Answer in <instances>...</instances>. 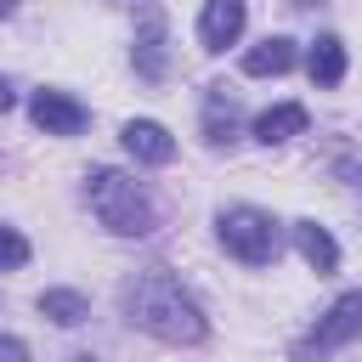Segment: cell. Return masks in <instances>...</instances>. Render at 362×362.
<instances>
[{
  "instance_id": "30bf717a",
  "label": "cell",
  "mask_w": 362,
  "mask_h": 362,
  "mask_svg": "<svg viewBox=\"0 0 362 362\" xmlns=\"http://www.w3.org/2000/svg\"><path fill=\"white\" fill-rule=\"evenodd\" d=\"M288 68H294V40H283V34H266L260 45L243 51V74L249 79H277Z\"/></svg>"
},
{
  "instance_id": "277c9868",
  "label": "cell",
  "mask_w": 362,
  "mask_h": 362,
  "mask_svg": "<svg viewBox=\"0 0 362 362\" xmlns=\"http://www.w3.org/2000/svg\"><path fill=\"white\" fill-rule=\"evenodd\" d=\"M362 334V288H351V294H339L322 317H317V328L294 345V356L300 362H311V356H328V351H339V345H351Z\"/></svg>"
},
{
  "instance_id": "9a60e30c",
  "label": "cell",
  "mask_w": 362,
  "mask_h": 362,
  "mask_svg": "<svg viewBox=\"0 0 362 362\" xmlns=\"http://www.w3.org/2000/svg\"><path fill=\"white\" fill-rule=\"evenodd\" d=\"M23 260H28V238L11 232V226H0V272H11V266H23Z\"/></svg>"
},
{
  "instance_id": "ac0fdd59",
  "label": "cell",
  "mask_w": 362,
  "mask_h": 362,
  "mask_svg": "<svg viewBox=\"0 0 362 362\" xmlns=\"http://www.w3.org/2000/svg\"><path fill=\"white\" fill-rule=\"evenodd\" d=\"M68 362H96V356H90V351H74V356H68Z\"/></svg>"
},
{
  "instance_id": "4fadbf2b",
  "label": "cell",
  "mask_w": 362,
  "mask_h": 362,
  "mask_svg": "<svg viewBox=\"0 0 362 362\" xmlns=\"http://www.w3.org/2000/svg\"><path fill=\"white\" fill-rule=\"evenodd\" d=\"M311 124V113L300 107V102H277V107H266V113H255V141H266V147H277V141H288V136H300Z\"/></svg>"
},
{
  "instance_id": "9c48e42d",
  "label": "cell",
  "mask_w": 362,
  "mask_h": 362,
  "mask_svg": "<svg viewBox=\"0 0 362 362\" xmlns=\"http://www.w3.org/2000/svg\"><path fill=\"white\" fill-rule=\"evenodd\" d=\"M204 141L209 147H232L238 141V102L226 96V85L204 90Z\"/></svg>"
},
{
  "instance_id": "7a4b0ae2",
  "label": "cell",
  "mask_w": 362,
  "mask_h": 362,
  "mask_svg": "<svg viewBox=\"0 0 362 362\" xmlns=\"http://www.w3.org/2000/svg\"><path fill=\"white\" fill-rule=\"evenodd\" d=\"M85 198H90L96 221H102L107 232H119V238H147V232L158 226V209H153L147 187H141L136 175L113 170V164H96V170L85 175Z\"/></svg>"
},
{
  "instance_id": "7c38bea8",
  "label": "cell",
  "mask_w": 362,
  "mask_h": 362,
  "mask_svg": "<svg viewBox=\"0 0 362 362\" xmlns=\"http://www.w3.org/2000/svg\"><path fill=\"white\" fill-rule=\"evenodd\" d=\"M305 74H311V85H339L345 79V40L339 34H317L311 40V51H305Z\"/></svg>"
},
{
  "instance_id": "d6986e66",
  "label": "cell",
  "mask_w": 362,
  "mask_h": 362,
  "mask_svg": "<svg viewBox=\"0 0 362 362\" xmlns=\"http://www.w3.org/2000/svg\"><path fill=\"white\" fill-rule=\"evenodd\" d=\"M11 6H17V0H0V17H6V11H11Z\"/></svg>"
},
{
  "instance_id": "ba28073f",
  "label": "cell",
  "mask_w": 362,
  "mask_h": 362,
  "mask_svg": "<svg viewBox=\"0 0 362 362\" xmlns=\"http://www.w3.org/2000/svg\"><path fill=\"white\" fill-rule=\"evenodd\" d=\"M119 136H124V153H130L136 164H170V158H175V136H170L158 119H130Z\"/></svg>"
},
{
  "instance_id": "8fae6325",
  "label": "cell",
  "mask_w": 362,
  "mask_h": 362,
  "mask_svg": "<svg viewBox=\"0 0 362 362\" xmlns=\"http://www.w3.org/2000/svg\"><path fill=\"white\" fill-rule=\"evenodd\" d=\"M294 249L305 255V266H311L317 277L339 272V243L328 238V226H317V221H294Z\"/></svg>"
},
{
  "instance_id": "3957f363",
  "label": "cell",
  "mask_w": 362,
  "mask_h": 362,
  "mask_svg": "<svg viewBox=\"0 0 362 362\" xmlns=\"http://www.w3.org/2000/svg\"><path fill=\"white\" fill-rule=\"evenodd\" d=\"M215 232H221L226 255H238L243 266H272L277 249H283V226H277L266 209H255V204L221 209V215H215Z\"/></svg>"
},
{
  "instance_id": "6da1fadb",
  "label": "cell",
  "mask_w": 362,
  "mask_h": 362,
  "mask_svg": "<svg viewBox=\"0 0 362 362\" xmlns=\"http://www.w3.org/2000/svg\"><path fill=\"white\" fill-rule=\"evenodd\" d=\"M124 311H130L136 328H147V334L164 339V345H198V339L209 334L198 300L181 288V277H175L170 266H147V272L124 288Z\"/></svg>"
},
{
  "instance_id": "e0dca14e",
  "label": "cell",
  "mask_w": 362,
  "mask_h": 362,
  "mask_svg": "<svg viewBox=\"0 0 362 362\" xmlns=\"http://www.w3.org/2000/svg\"><path fill=\"white\" fill-rule=\"evenodd\" d=\"M11 107H17V90H11V79L0 74V113H11Z\"/></svg>"
},
{
  "instance_id": "5b68a950",
  "label": "cell",
  "mask_w": 362,
  "mask_h": 362,
  "mask_svg": "<svg viewBox=\"0 0 362 362\" xmlns=\"http://www.w3.org/2000/svg\"><path fill=\"white\" fill-rule=\"evenodd\" d=\"M28 119L45 130V136H79L90 124V107L74 102L68 90H34L28 96Z\"/></svg>"
},
{
  "instance_id": "52a82bcc",
  "label": "cell",
  "mask_w": 362,
  "mask_h": 362,
  "mask_svg": "<svg viewBox=\"0 0 362 362\" xmlns=\"http://www.w3.org/2000/svg\"><path fill=\"white\" fill-rule=\"evenodd\" d=\"M136 74L141 79H164L170 74V51H164V11L158 6H147L141 11V34H136Z\"/></svg>"
},
{
  "instance_id": "5bb4252c",
  "label": "cell",
  "mask_w": 362,
  "mask_h": 362,
  "mask_svg": "<svg viewBox=\"0 0 362 362\" xmlns=\"http://www.w3.org/2000/svg\"><path fill=\"white\" fill-rule=\"evenodd\" d=\"M40 317H51L57 328H74V322L90 317V305H85L79 288H45V294H40Z\"/></svg>"
},
{
  "instance_id": "8992f818",
  "label": "cell",
  "mask_w": 362,
  "mask_h": 362,
  "mask_svg": "<svg viewBox=\"0 0 362 362\" xmlns=\"http://www.w3.org/2000/svg\"><path fill=\"white\" fill-rule=\"evenodd\" d=\"M243 23H249L243 0H204V11H198V45L204 51H226L243 34Z\"/></svg>"
},
{
  "instance_id": "2e32d148",
  "label": "cell",
  "mask_w": 362,
  "mask_h": 362,
  "mask_svg": "<svg viewBox=\"0 0 362 362\" xmlns=\"http://www.w3.org/2000/svg\"><path fill=\"white\" fill-rule=\"evenodd\" d=\"M0 362H28V345L17 334H0Z\"/></svg>"
}]
</instances>
